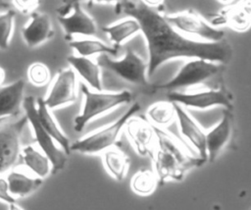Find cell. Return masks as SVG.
Listing matches in <instances>:
<instances>
[{
	"instance_id": "1",
	"label": "cell",
	"mask_w": 251,
	"mask_h": 210,
	"mask_svg": "<svg viewBox=\"0 0 251 210\" xmlns=\"http://www.w3.org/2000/svg\"><path fill=\"white\" fill-rule=\"evenodd\" d=\"M117 12L136 20L147 42L148 70L151 78L165 62L180 57L203 59L210 62L228 63L232 49L228 41L199 42L181 35L157 9L142 1H121Z\"/></svg>"
},
{
	"instance_id": "2",
	"label": "cell",
	"mask_w": 251,
	"mask_h": 210,
	"mask_svg": "<svg viewBox=\"0 0 251 210\" xmlns=\"http://www.w3.org/2000/svg\"><path fill=\"white\" fill-rule=\"evenodd\" d=\"M157 140L154 154V166L158 183L163 184L168 180L181 181L185 173L205 163L200 157H190L165 131L157 127Z\"/></svg>"
},
{
	"instance_id": "3",
	"label": "cell",
	"mask_w": 251,
	"mask_h": 210,
	"mask_svg": "<svg viewBox=\"0 0 251 210\" xmlns=\"http://www.w3.org/2000/svg\"><path fill=\"white\" fill-rule=\"evenodd\" d=\"M80 88L84 96L82 111L74 120L75 131H81L85 126L93 119L131 101V93L128 90L118 92L92 91L85 83H80Z\"/></svg>"
},
{
	"instance_id": "4",
	"label": "cell",
	"mask_w": 251,
	"mask_h": 210,
	"mask_svg": "<svg viewBox=\"0 0 251 210\" xmlns=\"http://www.w3.org/2000/svg\"><path fill=\"white\" fill-rule=\"evenodd\" d=\"M140 110L139 103H133L118 120L111 125L71 143V150L83 154H95L112 147L126 127L127 121Z\"/></svg>"
},
{
	"instance_id": "5",
	"label": "cell",
	"mask_w": 251,
	"mask_h": 210,
	"mask_svg": "<svg viewBox=\"0 0 251 210\" xmlns=\"http://www.w3.org/2000/svg\"><path fill=\"white\" fill-rule=\"evenodd\" d=\"M23 107L25 113V116L30 124L34 135V139L43 151V153L49 158L52 171L54 175L61 170H63L67 163V154L62 148H59L54 143V138L44 130L42 125L39 122L37 115V106L36 100L33 96H26L24 98Z\"/></svg>"
},
{
	"instance_id": "6",
	"label": "cell",
	"mask_w": 251,
	"mask_h": 210,
	"mask_svg": "<svg viewBox=\"0 0 251 210\" xmlns=\"http://www.w3.org/2000/svg\"><path fill=\"white\" fill-rule=\"evenodd\" d=\"M97 64L100 68L112 72L127 82L137 85L148 84V64L131 48L126 50L125 56L122 59H112L109 55L105 54L99 55Z\"/></svg>"
},
{
	"instance_id": "7",
	"label": "cell",
	"mask_w": 251,
	"mask_h": 210,
	"mask_svg": "<svg viewBox=\"0 0 251 210\" xmlns=\"http://www.w3.org/2000/svg\"><path fill=\"white\" fill-rule=\"evenodd\" d=\"M58 21L64 29L65 39L73 40L74 35L92 36L97 32V26L81 7L78 1H71L58 10Z\"/></svg>"
},
{
	"instance_id": "8",
	"label": "cell",
	"mask_w": 251,
	"mask_h": 210,
	"mask_svg": "<svg viewBox=\"0 0 251 210\" xmlns=\"http://www.w3.org/2000/svg\"><path fill=\"white\" fill-rule=\"evenodd\" d=\"M220 71L221 68L210 61L203 59L191 60L184 64L172 79L157 85L156 88L176 91L178 88L201 83L216 76Z\"/></svg>"
},
{
	"instance_id": "9",
	"label": "cell",
	"mask_w": 251,
	"mask_h": 210,
	"mask_svg": "<svg viewBox=\"0 0 251 210\" xmlns=\"http://www.w3.org/2000/svg\"><path fill=\"white\" fill-rule=\"evenodd\" d=\"M27 122L25 115L15 122L0 124V174L8 172L21 157V137Z\"/></svg>"
},
{
	"instance_id": "10",
	"label": "cell",
	"mask_w": 251,
	"mask_h": 210,
	"mask_svg": "<svg viewBox=\"0 0 251 210\" xmlns=\"http://www.w3.org/2000/svg\"><path fill=\"white\" fill-rule=\"evenodd\" d=\"M167 98L170 102L197 109H206L218 105L225 106L228 110H232L233 108L232 94L226 87L196 93L169 91L167 93Z\"/></svg>"
},
{
	"instance_id": "11",
	"label": "cell",
	"mask_w": 251,
	"mask_h": 210,
	"mask_svg": "<svg viewBox=\"0 0 251 210\" xmlns=\"http://www.w3.org/2000/svg\"><path fill=\"white\" fill-rule=\"evenodd\" d=\"M167 21L176 29L191 35L199 36L208 42L222 41L225 32L211 26L192 11H184L173 16H165Z\"/></svg>"
},
{
	"instance_id": "12",
	"label": "cell",
	"mask_w": 251,
	"mask_h": 210,
	"mask_svg": "<svg viewBox=\"0 0 251 210\" xmlns=\"http://www.w3.org/2000/svg\"><path fill=\"white\" fill-rule=\"evenodd\" d=\"M76 100V78L74 70L65 69L56 76L44 102L49 109L68 105Z\"/></svg>"
},
{
	"instance_id": "13",
	"label": "cell",
	"mask_w": 251,
	"mask_h": 210,
	"mask_svg": "<svg viewBox=\"0 0 251 210\" xmlns=\"http://www.w3.org/2000/svg\"><path fill=\"white\" fill-rule=\"evenodd\" d=\"M126 131L136 153L141 156L151 153L157 140L154 126L144 119L131 117L126 125Z\"/></svg>"
},
{
	"instance_id": "14",
	"label": "cell",
	"mask_w": 251,
	"mask_h": 210,
	"mask_svg": "<svg viewBox=\"0 0 251 210\" xmlns=\"http://www.w3.org/2000/svg\"><path fill=\"white\" fill-rule=\"evenodd\" d=\"M173 103V102H172ZM176 111V116L178 121L179 131L183 137H185L192 146H194L199 157L205 162L208 160L206 148V134L203 132L198 124L190 117V115L178 103H173Z\"/></svg>"
},
{
	"instance_id": "15",
	"label": "cell",
	"mask_w": 251,
	"mask_h": 210,
	"mask_svg": "<svg viewBox=\"0 0 251 210\" xmlns=\"http://www.w3.org/2000/svg\"><path fill=\"white\" fill-rule=\"evenodd\" d=\"M233 131V116L228 109L223 111L220 123L206 134V148L208 160L214 162L220 151L228 142Z\"/></svg>"
},
{
	"instance_id": "16",
	"label": "cell",
	"mask_w": 251,
	"mask_h": 210,
	"mask_svg": "<svg viewBox=\"0 0 251 210\" xmlns=\"http://www.w3.org/2000/svg\"><path fill=\"white\" fill-rule=\"evenodd\" d=\"M24 40L28 47H36L54 35L51 20L47 14L33 12L29 22L22 30Z\"/></svg>"
},
{
	"instance_id": "17",
	"label": "cell",
	"mask_w": 251,
	"mask_h": 210,
	"mask_svg": "<svg viewBox=\"0 0 251 210\" xmlns=\"http://www.w3.org/2000/svg\"><path fill=\"white\" fill-rule=\"evenodd\" d=\"M24 88L25 80L23 79L0 87V118L8 119L19 113L25 98Z\"/></svg>"
},
{
	"instance_id": "18",
	"label": "cell",
	"mask_w": 251,
	"mask_h": 210,
	"mask_svg": "<svg viewBox=\"0 0 251 210\" xmlns=\"http://www.w3.org/2000/svg\"><path fill=\"white\" fill-rule=\"evenodd\" d=\"M36 106L40 124L42 125L44 130L54 138V140L59 143L60 147L65 151V153L69 155L71 151V142L67 135L61 131L53 115L50 113V109L45 104L44 98L38 97L36 99Z\"/></svg>"
},
{
	"instance_id": "19",
	"label": "cell",
	"mask_w": 251,
	"mask_h": 210,
	"mask_svg": "<svg viewBox=\"0 0 251 210\" xmlns=\"http://www.w3.org/2000/svg\"><path fill=\"white\" fill-rule=\"evenodd\" d=\"M67 61L90 87L96 91L102 90L100 67L97 62L87 57L76 55L68 56Z\"/></svg>"
},
{
	"instance_id": "20",
	"label": "cell",
	"mask_w": 251,
	"mask_h": 210,
	"mask_svg": "<svg viewBox=\"0 0 251 210\" xmlns=\"http://www.w3.org/2000/svg\"><path fill=\"white\" fill-rule=\"evenodd\" d=\"M219 24L226 23L233 29L246 30L251 26V2H241L217 17Z\"/></svg>"
},
{
	"instance_id": "21",
	"label": "cell",
	"mask_w": 251,
	"mask_h": 210,
	"mask_svg": "<svg viewBox=\"0 0 251 210\" xmlns=\"http://www.w3.org/2000/svg\"><path fill=\"white\" fill-rule=\"evenodd\" d=\"M9 191L13 196L24 197L31 194L42 184L41 178H32L18 171H11L7 178Z\"/></svg>"
},
{
	"instance_id": "22",
	"label": "cell",
	"mask_w": 251,
	"mask_h": 210,
	"mask_svg": "<svg viewBox=\"0 0 251 210\" xmlns=\"http://www.w3.org/2000/svg\"><path fill=\"white\" fill-rule=\"evenodd\" d=\"M102 160L105 169L114 179L119 182L124 181L129 165L126 154L115 147H110L103 151Z\"/></svg>"
},
{
	"instance_id": "23",
	"label": "cell",
	"mask_w": 251,
	"mask_h": 210,
	"mask_svg": "<svg viewBox=\"0 0 251 210\" xmlns=\"http://www.w3.org/2000/svg\"><path fill=\"white\" fill-rule=\"evenodd\" d=\"M102 30L108 34L114 45L121 47L124 42L141 31V28L136 20L129 18L110 26H103Z\"/></svg>"
},
{
	"instance_id": "24",
	"label": "cell",
	"mask_w": 251,
	"mask_h": 210,
	"mask_svg": "<svg viewBox=\"0 0 251 210\" xmlns=\"http://www.w3.org/2000/svg\"><path fill=\"white\" fill-rule=\"evenodd\" d=\"M22 159L25 165L39 178H45L52 171L49 158L36 150L32 145H27L22 150Z\"/></svg>"
},
{
	"instance_id": "25",
	"label": "cell",
	"mask_w": 251,
	"mask_h": 210,
	"mask_svg": "<svg viewBox=\"0 0 251 210\" xmlns=\"http://www.w3.org/2000/svg\"><path fill=\"white\" fill-rule=\"evenodd\" d=\"M70 46L75 49L79 56L89 57L95 54L98 55H111L116 57L120 49L119 46H110L104 43L101 40L96 39H80V40H72L70 41Z\"/></svg>"
},
{
	"instance_id": "26",
	"label": "cell",
	"mask_w": 251,
	"mask_h": 210,
	"mask_svg": "<svg viewBox=\"0 0 251 210\" xmlns=\"http://www.w3.org/2000/svg\"><path fill=\"white\" fill-rule=\"evenodd\" d=\"M149 120L158 127H166L170 125L175 116L176 111L172 102H157L153 104L147 111Z\"/></svg>"
},
{
	"instance_id": "27",
	"label": "cell",
	"mask_w": 251,
	"mask_h": 210,
	"mask_svg": "<svg viewBox=\"0 0 251 210\" xmlns=\"http://www.w3.org/2000/svg\"><path fill=\"white\" fill-rule=\"evenodd\" d=\"M157 176L149 170H140L134 174L131 179L132 190L140 195H148L152 193L157 185Z\"/></svg>"
},
{
	"instance_id": "28",
	"label": "cell",
	"mask_w": 251,
	"mask_h": 210,
	"mask_svg": "<svg viewBox=\"0 0 251 210\" xmlns=\"http://www.w3.org/2000/svg\"><path fill=\"white\" fill-rule=\"evenodd\" d=\"M15 17L14 10H7L0 14V50H7L10 46Z\"/></svg>"
},
{
	"instance_id": "29",
	"label": "cell",
	"mask_w": 251,
	"mask_h": 210,
	"mask_svg": "<svg viewBox=\"0 0 251 210\" xmlns=\"http://www.w3.org/2000/svg\"><path fill=\"white\" fill-rule=\"evenodd\" d=\"M27 76L29 81L36 86L45 85L50 79V71L48 67L43 63H33L27 70Z\"/></svg>"
},
{
	"instance_id": "30",
	"label": "cell",
	"mask_w": 251,
	"mask_h": 210,
	"mask_svg": "<svg viewBox=\"0 0 251 210\" xmlns=\"http://www.w3.org/2000/svg\"><path fill=\"white\" fill-rule=\"evenodd\" d=\"M0 200L8 203L11 208H16V206L19 207L16 198L9 191L7 180L1 177H0Z\"/></svg>"
},
{
	"instance_id": "31",
	"label": "cell",
	"mask_w": 251,
	"mask_h": 210,
	"mask_svg": "<svg viewBox=\"0 0 251 210\" xmlns=\"http://www.w3.org/2000/svg\"><path fill=\"white\" fill-rule=\"evenodd\" d=\"M14 4L19 10H21L24 13L32 12L38 6L37 1H14Z\"/></svg>"
},
{
	"instance_id": "32",
	"label": "cell",
	"mask_w": 251,
	"mask_h": 210,
	"mask_svg": "<svg viewBox=\"0 0 251 210\" xmlns=\"http://www.w3.org/2000/svg\"><path fill=\"white\" fill-rule=\"evenodd\" d=\"M4 79H5V70L0 67V84H2Z\"/></svg>"
},
{
	"instance_id": "33",
	"label": "cell",
	"mask_w": 251,
	"mask_h": 210,
	"mask_svg": "<svg viewBox=\"0 0 251 210\" xmlns=\"http://www.w3.org/2000/svg\"><path fill=\"white\" fill-rule=\"evenodd\" d=\"M5 120H7V119H4V118H0V124H2Z\"/></svg>"
}]
</instances>
